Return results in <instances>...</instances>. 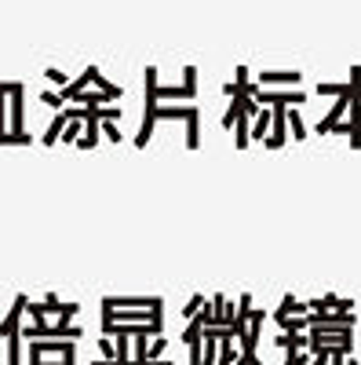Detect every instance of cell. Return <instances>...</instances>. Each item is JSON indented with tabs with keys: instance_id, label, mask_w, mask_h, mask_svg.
<instances>
[{
	"instance_id": "cell-1",
	"label": "cell",
	"mask_w": 361,
	"mask_h": 365,
	"mask_svg": "<svg viewBox=\"0 0 361 365\" xmlns=\"http://www.w3.org/2000/svg\"><path fill=\"white\" fill-rule=\"evenodd\" d=\"M142 77H146L142 125H139V132H135V139H132L139 150H146V146H150V139H154V125H157V117H154V110H157V70H154V66H146V70H142Z\"/></svg>"
},
{
	"instance_id": "cell-2",
	"label": "cell",
	"mask_w": 361,
	"mask_h": 365,
	"mask_svg": "<svg viewBox=\"0 0 361 365\" xmlns=\"http://www.w3.org/2000/svg\"><path fill=\"white\" fill-rule=\"evenodd\" d=\"M29 365H77V347L66 336H58L55 344H33Z\"/></svg>"
},
{
	"instance_id": "cell-3",
	"label": "cell",
	"mask_w": 361,
	"mask_h": 365,
	"mask_svg": "<svg viewBox=\"0 0 361 365\" xmlns=\"http://www.w3.org/2000/svg\"><path fill=\"white\" fill-rule=\"evenodd\" d=\"M154 117L157 120H187V150L201 146V113H197V106H157Z\"/></svg>"
},
{
	"instance_id": "cell-4",
	"label": "cell",
	"mask_w": 361,
	"mask_h": 365,
	"mask_svg": "<svg viewBox=\"0 0 361 365\" xmlns=\"http://www.w3.org/2000/svg\"><path fill=\"white\" fill-rule=\"evenodd\" d=\"M164 307H103V325L110 322H164Z\"/></svg>"
},
{
	"instance_id": "cell-5",
	"label": "cell",
	"mask_w": 361,
	"mask_h": 365,
	"mask_svg": "<svg viewBox=\"0 0 361 365\" xmlns=\"http://www.w3.org/2000/svg\"><path fill=\"white\" fill-rule=\"evenodd\" d=\"M285 103H274V110H270V128L263 135V146L266 150H281L288 143V117H285Z\"/></svg>"
},
{
	"instance_id": "cell-6",
	"label": "cell",
	"mask_w": 361,
	"mask_h": 365,
	"mask_svg": "<svg viewBox=\"0 0 361 365\" xmlns=\"http://www.w3.org/2000/svg\"><path fill=\"white\" fill-rule=\"evenodd\" d=\"M194 318H197L201 325H226V322H230V303L216 292L212 299H204V303H201V311H197Z\"/></svg>"
},
{
	"instance_id": "cell-7",
	"label": "cell",
	"mask_w": 361,
	"mask_h": 365,
	"mask_svg": "<svg viewBox=\"0 0 361 365\" xmlns=\"http://www.w3.org/2000/svg\"><path fill=\"white\" fill-rule=\"evenodd\" d=\"M259 106H274V103H285V106H303L307 103V91H278V88H256L252 96Z\"/></svg>"
},
{
	"instance_id": "cell-8",
	"label": "cell",
	"mask_w": 361,
	"mask_h": 365,
	"mask_svg": "<svg viewBox=\"0 0 361 365\" xmlns=\"http://www.w3.org/2000/svg\"><path fill=\"white\" fill-rule=\"evenodd\" d=\"M194 96H197V66L183 70V84H179V88L157 84V99H194Z\"/></svg>"
},
{
	"instance_id": "cell-9",
	"label": "cell",
	"mask_w": 361,
	"mask_h": 365,
	"mask_svg": "<svg viewBox=\"0 0 361 365\" xmlns=\"http://www.w3.org/2000/svg\"><path fill=\"white\" fill-rule=\"evenodd\" d=\"M307 340L310 344H340V340H354V329L350 325H328V329H318V325H310L307 329Z\"/></svg>"
},
{
	"instance_id": "cell-10",
	"label": "cell",
	"mask_w": 361,
	"mask_h": 365,
	"mask_svg": "<svg viewBox=\"0 0 361 365\" xmlns=\"http://www.w3.org/2000/svg\"><path fill=\"white\" fill-rule=\"evenodd\" d=\"M310 325H318V329H328V325H357V314H350V311H307V329Z\"/></svg>"
},
{
	"instance_id": "cell-11",
	"label": "cell",
	"mask_w": 361,
	"mask_h": 365,
	"mask_svg": "<svg viewBox=\"0 0 361 365\" xmlns=\"http://www.w3.org/2000/svg\"><path fill=\"white\" fill-rule=\"evenodd\" d=\"M26 303H29V299L19 296V299H15V311H11L8 322H4V336L11 340V361H8V365H19V344H15V340H19V314L26 311Z\"/></svg>"
},
{
	"instance_id": "cell-12",
	"label": "cell",
	"mask_w": 361,
	"mask_h": 365,
	"mask_svg": "<svg viewBox=\"0 0 361 365\" xmlns=\"http://www.w3.org/2000/svg\"><path fill=\"white\" fill-rule=\"evenodd\" d=\"M299 81H303V73H299V70H263L259 73V88H288V84H299Z\"/></svg>"
},
{
	"instance_id": "cell-13",
	"label": "cell",
	"mask_w": 361,
	"mask_h": 365,
	"mask_svg": "<svg viewBox=\"0 0 361 365\" xmlns=\"http://www.w3.org/2000/svg\"><path fill=\"white\" fill-rule=\"evenodd\" d=\"M103 307H164L161 296H106Z\"/></svg>"
},
{
	"instance_id": "cell-14",
	"label": "cell",
	"mask_w": 361,
	"mask_h": 365,
	"mask_svg": "<svg viewBox=\"0 0 361 365\" xmlns=\"http://www.w3.org/2000/svg\"><path fill=\"white\" fill-rule=\"evenodd\" d=\"M201 322L197 318H190L187 322V329H183V344H187V351H190V365H201Z\"/></svg>"
},
{
	"instance_id": "cell-15",
	"label": "cell",
	"mask_w": 361,
	"mask_h": 365,
	"mask_svg": "<svg viewBox=\"0 0 361 365\" xmlns=\"http://www.w3.org/2000/svg\"><path fill=\"white\" fill-rule=\"evenodd\" d=\"M328 365H357L354 358V340H340L328 347Z\"/></svg>"
},
{
	"instance_id": "cell-16",
	"label": "cell",
	"mask_w": 361,
	"mask_h": 365,
	"mask_svg": "<svg viewBox=\"0 0 361 365\" xmlns=\"http://www.w3.org/2000/svg\"><path fill=\"white\" fill-rule=\"evenodd\" d=\"M99 73H103L99 66H88V70H84V73H80V77H77L73 84H66V91H63V96H66V99H73V96H77V91H84V88H92Z\"/></svg>"
},
{
	"instance_id": "cell-17",
	"label": "cell",
	"mask_w": 361,
	"mask_h": 365,
	"mask_svg": "<svg viewBox=\"0 0 361 365\" xmlns=\"http://www.w3.org/2000/svg\"><path fill=\"white\" fill-rule=\"evenodd\" d=\"M92 365H175L168 358H95Z\"/></svg>"
},
{
	"instance_id": "cell-18",
	"label": "cell",
	"mask_w": 361,
	"mask_h": 365,
	"mask_svg": "<svg viewBox=\"0 0 361 365\" xmlns=\"http://www.w3.org/2000/svg\"><path fill=\"white\" fill-rule=\"evenodd\" d=\"M288 314H307V303H299V299H295V296H292V292H288V296H285V299H281V307H278V311H274V322H278V325H281V322H285V318H288Z\"/></svg>"
},
{
	"instance_id": "cell-19",
	"label": "cell",
	"mask_w": 361,
	"mask_h": 365,
	"mask_svg": "<svg viewBox=\"0 0 361 365\" xmlns=\"http://www.w3.org/2000/svg\"><path fill=\"white\" fill-rule=\"evenodd\" d=\"M256 81H248V77H237V81H230V84H223V96L230 99V96H256Z\"/></svg>"
},
{
	"instance_id": "cell-20",
	"label": "cell",
	"mask_w": 361,
	"mask_h": 365,
	"mask_svg": "<svg viewBox=\"0 0 361 365\" xmlns=\"http://www.w3.org/2000/svg\"><path fill=\"white\" fill-rule=\"evenodd\" d=\"M285 117H288V132H292V139H299V143H303L307 139V125H303V113H299V110H285Z\"/></svg>"
},
{
	"instance_id": "cell-21",
	"label": "cell",
	"mask_w": 361,
	"mask_h": 365,
	"mask_svg": "<svg viewBox=\"0 0 361 365\" xmlns=\"http://www.w3.org/2000/svg\"><path fill=\"white\" fill-rule=\"evenodd\" d=\"M266 128H270V110H259V113L252 117V128H248V139H259V143H263Z\"/></svg>"
},
{
	"instance_id": "cell-22",
	"label": "cell",
	"mask_w": 361,
	"mask_h": 365,
	"mask_svg": "<svg viewBox=\"0 0 361 365\" xmlns=\"http://www.w3.org/2000/svg\"><path fill=\"white\" fill-rule=\"evenodd\" d=\"M66 120H70V113H66V110L51 120V128H48V135H44V143H48V146H51V143H58V135H63V128H66Z\"/></svg>"
},
{
	"instance_id": "cell-23",
	"label": "cell",
	"mask_w": 361,
	"mask_h": 365,
	"mask_svg": "<svg viewBox=\"0 0 361 365\" xmlns=\"http://www.w3.org/2000/svg\"><path fill=\"white\" fill-rule=\"evenodd\" d=\"M103 135H106L110 143H125V135L117 132V120H103Z\"/></svg>"
},
{
	"instance_id": "cell-24",
	"label": "cell",
	"mask_w": 361,
	"mask_h": 365,
	"mask_svg": "<svg viewBox=\"0 0 361 365\" xmlns=\"http://www.w3.org/2000/svg\"><path fill=\"white\" fill-rule=\"evenodd\" d=\"M204 299H208V296H194V299L187 303V307H183V322H190V318L201 311V303H204Z\"/></svg>"
},
{
	"instance_id": "cell-25",
	"label": "cell",
	"mask_w": 361,
	"mask_h": 365,
	"mask_svg": "<svg viewBox=\"0 0 361 365\" xmlns=\"http://www.w3.org/2000/svg\"><path fill=\"white\" fill-rule=\"evenodd\" d=\"M310 358V351L307 347H299V351H288V358H285V365H303Z\"/></svg>"
},
{
	"instance_id": "cell-26",
	"label": "cell",
	"mask_w": 361,
	"mask_h": 365,
	"mask_svg": "<svg viewBox=\"0 0 361 365\" xmlns=\"http://www.w3.org/2000/svg\"><path fill=\"white\" fill-rule=\"evenodd\" d=\"M99 351H103V358H117V347H113V336H106V340H99Z\"/></svg>"
}]
</instances>
